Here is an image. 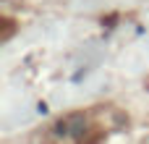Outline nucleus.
Here are the masks:
<instances>
[{
	"label": "nucleus",
	"instance_id": "1",
	"mask_svg": "<svg viewBox=\"0 0 149 144\" xmlns=\"http://www.w3.org/2000/svg\"><path fill=\"white\" fill-rule=\"evenodd\" d=\"M126 123L128 115L110 102L76 108L47 123L39 144H105L110 142V136L123 131Z\"/></svg>",
	"mask_w": 149,
	"mask_h": 144
}]
</instances>
